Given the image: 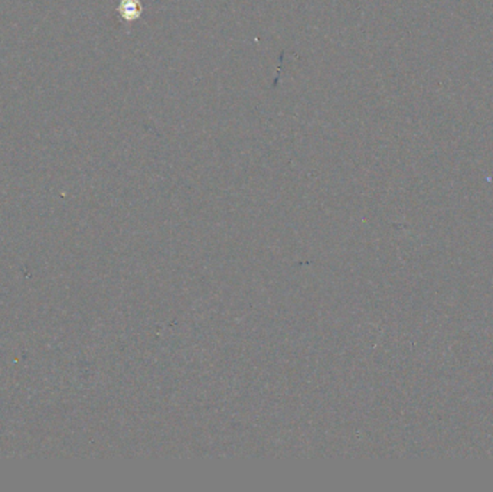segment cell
Returning <instances> with one entry per match:
<instances>
[{
	"label": "cell",
	"instance_id": "6da1fadb",
	"mask_svg": "<svg viewBox=\"0 0 493 492\" xmlns=\"http://www.w3.org/2000/svg\"><path fill=\"white\" fill-rule=\"evenodd\" d=\"M142 3L140 0H122L117 8L118 15H120L126 22H134L142 16Z\"/></svg>",
	"mask_w": 493,
	"mask_h": 492
}]
</instances>
